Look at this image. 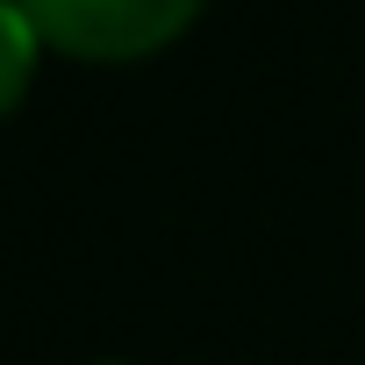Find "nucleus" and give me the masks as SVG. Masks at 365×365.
Here are the masks:
<instances>
[{
	"instance_id": "nucleus-1",
	"label": "nucleus",
	"mask_w": 365,
	"mask_h": 365,
	"mask_svg": "<svg viewBox=\"0 0 365 365\" xmlns=\"http://www.w3.org/2000/svg\"><path fill=\"white\" fill-rule=\"evenodd\" d=\"M51 36L65 65H150L172 43H187L208 15V0H15Z\"/></svg>"
},
{
	"instance_id": "nucleus-2",
	"label": "nucleus",
	"mask_w": 365,
	"mask_h": 365,
	"mask_svg": "<svg viewBox=\"0 0 365 365\" xmlns=\"http://www.w3.org/2000/svg\"><path fill=\"white\" fill-rule=\"evenodd\" d=\"M0 43H8V72H0V108L8 115H22V101H29V86H36V65L43 58H58L51 51V36L15 8V0H0Z\"/></svg>"
},
{
	"instance_id": "nucleus-3",
	"label": "nucleus",
	"mask_w": 365,
	"mask_h": 365,
	"mask_svg": "<svg viewBox=\"0 0 365 365\" xmlns=\"http://www.w3.org/2000/svg\"><path fill=\"white\" fill-rule=\"evenodd\" d=\"M86 365H129V358H86Z\"/></svg>"
}]
</instances>
